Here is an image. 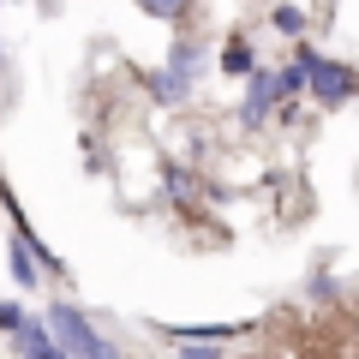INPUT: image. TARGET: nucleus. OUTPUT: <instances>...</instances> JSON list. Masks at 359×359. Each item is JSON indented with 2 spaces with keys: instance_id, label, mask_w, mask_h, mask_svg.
Listing matches in <instances>:
<instances>
[{
  "instance_id": "nucleus-9",
  "label": "nucleus",
  "mask_w": 359,
  "mask_h": 359,
  "mask_svg": "<svg viewBox=\"0 0 359 359\" xmlns=\"http://www.w3.org/2000/svg\"><path fill=\"white\" fill-rule=\"evenodd\" d=\"M18 323H25V318H18V306H0V330H18Z\"/></svg>"
},
{
  "instance_id": "nucleus-4",
  "label": "nucleus",
  "mask_w": 359,
  "mask_h": 359,
  "mask_svg": "<svg viewBox=\"0 0 359 359\" xmlns=\"http://www.w3.org/2000/svg\"><path fill=\"white\" fill-rule=\"evenodd\" d=\"M222 72H233V78H252L257 66H252V42L245 36H233L228 48H222Z\"/></svg>"
},
{
  "instance_id": "nucleus-1",
  "label": "nucleus",
  "mask_w": 359,
  "mask_h": 359,
  "mask_svg": "<svg viewBox=\"0 0 359 359\" xmlns=\"http://www.w3.org/2000/svg\"><path fill=\"white\" fill-rule=\"evenodd\" d=\"M48 330H54V335H60V341H66V347H72V353H78V359H114V347H108V341H102V335L90 330V323H84V318H78V311H72V306H54V311H48Z\"/></svg>"
},
{
  "instance_id": "nucleus-2",
  "label": "nucleus",
  "mask_w": 359,
  "mask_h": 359,
  "mask_svg": "<svg viewBox=\"0 0 359 359\" xmlns=\"http://www.w3.org/2000/svg\"><path fill=\"white\" fill-rule=\"evenodd\" d=\"M306 84L311 90H318V102H347V96H353V90H359V78L353 72H341V66H323V60H311L306 66Z\"/></svg>"
},
{
  "instance_id": "nucleus-3",
  "label": "nucleus",
  "mask_w": 359,
  "mask_h": 359,
  "mask_svg": "<svg viewBox=\"0 0 359 359\" xmlns=\"http://www.w3.org/2000/svg\"><path fill=\"white\" fill-rule=\"evenodd\" d=\"M18 353H25V359H66L60 341H54L42 323H18Z\"/></svg>"
},
{
  "instance_id": "nucleus-5",
  "label": "nucleus",
  "mask_w": 359,
  "mask_h": 359,
  "mask_svg": "<svg viewBox=\"0 0 359 359\" xmlns=\"http://www.w3.org/2000/svg\"><path fill=\"white\" fill-rule=\"evenodd\" d=\"M269 96H276V78H257V72H252V96H245V120H264Z\"/></svg>"
},
{
  "instance_id": "nucleus-8",
  "label": "nucleus",
  "mask_w": 359,
  "mask_h": 359,
  "mask_svg": "<svg viewBox=\"0 0 359 359\" xmlns=\"http://www.w3.org/2000/svg\"><path fill=\"white\" fill-rule=\"evenodd\" d=\"M180 90H186V84H180L174 72H162V78H156V96H180Z\"/></svg>"
},
{
  "instance_id": "nucleus-6",
  "label": "nucleus",
  "mask_w": 359,
  "mask_h": 359,
  "mask_svg": "<svg viewBox=\"0 0 359 359\" xmlns=\"http://www.w3.org/2000/svg\"><path fill=\"white\" fill-rule=\"evenodd\" d=\"M269 25L282 30V36H299V25H306V13H299V6H276V13H269Z\"/></svg>"
},
{
  "instance_id": "nucleus-7",
  "label": "nucleus",
  "mask_w": 359,
  "mask_h": 359,
  "mask_svg": "<svg viewBox=\"0 0 359 359\" xmlns=\"http://www.w3.org/2000/svg\"><path fill=\"white\" fill-rule=\"evenodd\" d=\"M144 13L150 18H180V6H186V0H138Z\"/></svg>"
}]
</instances>
